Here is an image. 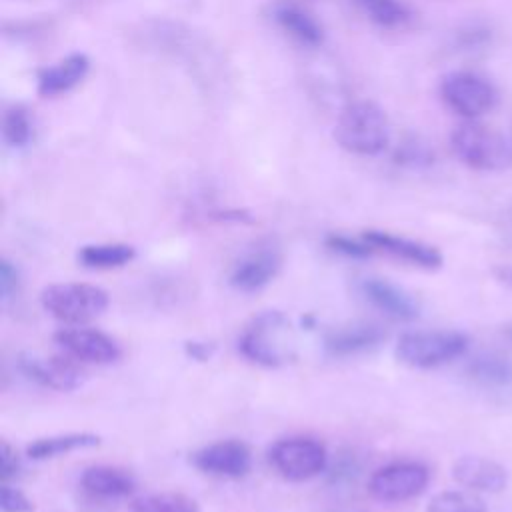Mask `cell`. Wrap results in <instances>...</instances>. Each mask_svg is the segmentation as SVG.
<instances>
[{
    "mask_svg": "<svg viewBox=\"0 0 512 512\" xmlns=\"http://www.w3.org/2000/svg\"><path fill=\"white\" fill-rule=\"evenodd\" d=\"M440 94L452 112L468 120L488 114L498 102L494 84L468 70H454L446 74L440 82Z\"/></svg>",
    "mask_w": 512,
    "mask_h": 512,
    "instance_id": "52a82bcc",
    "label": "cell"
},
{
    "mask_svg": "<svg viewBox=\"0 0 512 512\" xmlns=\"http://www.w3.org/2000/svg\"><path fill=\"white\" fill-rule=\"evenodd\" d=\"M80 486L96 498H124L136 490V478L118 466H90L80 476Z\"/></svg>",
    "mask_w": 512,
    "mask_h": 512,
    "instance_id": "e0dca14e",
    "label": "cell"
},
{
    "mask_svg": "<svg viewBox=\"0 0 512 512\" xmlns=\"http://www.w3.org/2000/svg\"><path fill=\"white\" fill-rule=\"evenodd\" d=\"M386 338V332L372 322H356L350 326L336 328L326 334L324 348L330 356H356L378 348Z\"/></svg>",
    "mask_w": 512,
    "mask_h": 512,
    "instance_id": "2e32d148",
    "label": "cell"
},
{
    "mask_svg": "<svg viewBox=\"0 0 512 512\" xmlns=\"http://www.w3.org/2000/svg\"><path fill=\"white\" fill-rule=\"evenodd\" d=\"M238 352L260 366L276 368L292 358L290 322L278 310H264L238 336Z\"/></svg>",
    "mask_w": 512,
    "mask_h": 512,
    "instance_id": "6da1fadb",
    "label": "cell"
},
{
    "mask_svg": "<svg viewBox=\"0 0 512 512\" xmlns=\"http://www.w3.org/2000/svg\"><path fill=\"white\" fill-rule=\"evenodd\" d=\"M454 480L470 492H488L498 494L508 486V472L496 460L466 454L460 456L452 466Z\"/></svg>",
    "mask_w": 512,
    "mask_h": 512,
    "instance_id": "5bb4252c",
    "label": "cell"
},
{
    "mask_svg": "<svg viewBox=\"0 0 512 512\" xmlns=\"http://www.w3.org/2000/svg\"><path fill=\"white\" fill-rule=\"evenodd\" d=\"M430 482V470L416 460H396L376 468L368 478V492L384 504H398L420 496Z\"/></svg>",
    "mask_w": 512,
    "mask_h": 512,
    "instance_id": "ba28073f",
    "label": "cell"
},
{
    "mask_svg": "<svg viewBox=\"0 0 512 512\" xmlns=\"http://www.w3.org/2000/svg\"><path fill=\"white\" fill-rule=\"evenodd\" d=\"M0 508L2 512H32L34 502L20 488L4 482L0 488Z\"/></svg>",
    "mask_w": 512,
    "mask_h": 512,
    "instance_id": "83f0119b",
    "label": "cell"
},
{
    "mask_svg": "<svg viewBox=\"0 0 512 512\" xmlns=\"http://www.w3.org/2000/svg\"><path fill=\"white\" fill-rule=\"evenodd\" d=\"M466 374L484 388L512 386V360L500 352H480L466 364Z\"/></svg>",
    "mask_w": 512,
    "mask_h": 512,
    "instance_id": "d6986e66",
    "label": "cell"
},
{
    "mask_svg": "<svg viewBox=\"0 0 512 512\" xmlns=\"http://www.w3.org/2000/svg\"><path fill=\"white\" fill-rule=\"evenodd\" d=\"M508 336H510V340H512V328H510V332H508Z\"/></svg>",
    "mask_w": 512,
    "mask_h": 512,
    "instance_id": "836d02e7",
    "label": "cell"
},
{
    "mask_svg": "<svg viewBox=\"0 0 512 512\" xmlns=\"http://www.w3.org/2000/svg\"><path fill=\"white\" fill-rule=\"evenodd\" d=\"M88 58L84 54H70L58 64L46 68L38 76V92L42 96H56L74 88L88 72Z\"/></svg>",
    "mask_w": 512,
    "mask_h": 512,
    "instance_id": "ac0fdd59",
    "label": "cell"
},
{
    "mask_svg": "<svg viewBox=\"0 0 512 512\" xmlns=\"http://www.w3.org/2000/svg\"><path fill=\"white\" fill-rule=\"evenodd\" d=\"M336 142L354 154L376 156L390 140V126L384 112L372 102L346 106L334 126Z\"/></svg>",
    "mask_w": 512,
    "mask_h": 512,
    "instance_id": "3957f363",
    "label": "cell"
},
{
    "mask_svg": "<svg viewBox=\"0 0 512 512\" xmlns=\"http://www.w3.org/2000/svg\"><path fill=\"white\" fill-rule=\"evenodd\" d=\"M18 290V270L12 266V262L2 260L0 262V294L2 300H10L14 292Z\"/></svg>",
    "mask_w": 512,
    "mask_h": 512,
    "instance_id": "4dcf8cb0",
    "label": "cell"
},
{
    "mask_svg": "<svg viewBox=\"0 0 512 512\" xmlns=\"http://www.w3.org/2000/svg\"><path fill=\"white\" fill-rule=\"evenodd\" d=\"M42 308L68 326H80L98 318L108 308V292L86 282H56L42 290Z\"/></svg>",
    "mask_w": 512,
    "mask_h": 512,
    "instance_id": "277c9868",
    "label": "cell"
},
{
    "mask_svg": "<svg viewBox=\"0 0 512 512\" xmlns=\"http://www.w3.org/2000/svg\"><path fill=\"white\" fill-rule=\"evenodd\" d=\"M132 512H200L198 502L182 492H158L138 498Z\"/></svg>",
    "mask_w": 512,
    "mask_h": 512,
    "instance_id": "603a6c76",
    "label": "cell"
},
{
    "mask_svg": "<svg viewBox=\"0 0 512 512\" xmlns=\"http://www.w3.org/2000/svg\"><path fill=\"white\" fill-rule=\"evenodd\" d=\"M376 252H386L392 258H398L406 264H412L422 270H438L442 266V254L438 248L424 244L420 240H412L406 236H398L384 230H366L362 236Z\"/></svg>",
    "mask_w": 512,
    "mask_h": 512,
    "instance_id": "7c38bea8",
    "label": "cell"
},
{
    "mask_svg": "<svg viewBox=\"0 0 512 512\" xmlns=\"http://www.w3.org/2000/svg\"><path fill=\"white\" fill-rule=\"evenodd\" d=\"M282 266V256L274 248H258L240 258L228 276L232 288L240 292H256L264 288Z\"/></svg>",
    "mask_w": 512,
    "mask_h": 512,
    "instance_id": "9a60e30c",
    "label": "cell"
},
{
    "mask_svg": "<svg viewBox=\"0 0 512 512\" xmlns=\"http://www.w3.org/2000/svg\"><path fill=\"white\" fill-rule=\"evenodd\" d=\"M450 146L456 158L472 170L502 172L512 166V142L502 132L474 120L454 128Z\"/></svg>",
    "mask_w": 512,
    "mask_h": 512,
    "instance_id": "7a4b0ae2",
    "label": "cell"
},
{
    "mask_svg": "<svg viewBox=\"0 0 512 512\" xmlns=\"http://www.w3.org/2000/svg\"><path fill=\"white\" fill-rule=\"evenodd\" d=\"M20 460L18 454L10 448L8 442H0V476L2 482H8L10 478H16L20 472Z\"/></svg>",
    "mask_w": 512,
    "mask_h": 512,
    "instance_id": "f546056e",
    "label": "cell"
},
{
    "mask_svg": "<svg viewBox=\"0 0 512 512\" xmlns=\"http://www.w3.org/2000/svg\"><path fill=\"white\" fill-rule=\"evenodd\" d=\"M358 290L376 310L392 320L412 322L420 316V306L416 298L386 278H362Z\"/></svg>",
    "mask_w": 512,
    "mask_h": 512,
    "instance_id": "4fadbf2b",
    "label": "cell"
},
{
    "mask_svg": "<svg viewBox=\"0 0 512 512\" xmlns=\"http://www.w3.org/2000/svg\"><path fill=\"white\" fill-rule=\"evenodd\" d=\"M398 162L408 166H428L432 162V152L418 142H408L398 150Z\"/></svg>",
    "mask_w": 512,
    "mask_h": 512,
    "instance_id": "f1b7e54d",
    "label": "cell"
},
{
    "mask_svg": "<svg viewBox=\"0 0 512 512\" xmlns=\"http://www.w3.org/2000/svg\"><path fill=\"white\" fill-rule=\"evenodd\" d=\"M136 250L130 244L112 242V244H86L78 250V262L92 270H110L120 268L132 262Z\"/></svg>",
    "mask_w": 512,
    "mask_h": 512,
    "instance_id": "44dd1931",
    "label": "cell"
},
{
    "mask_svg": "<svg viewBox=\"0 0 512 512\" xmlns=\"http://www.w3.org/2000/svg\"><path fill=\"white\" fill-rule=\"evenodd\" d=\"M272 468L290 482H304L322 474L328 466L324 444L310 436H288L268 450Z\"/></svg>",
    "mask_w": 512,
    "mask_h": 512,
    "instance_id": "8992f818",
    "label": "cell"
},
{
    "mask_svg": "<svg viewBox=\"0 0 512 512\" xmlns=\"http://www.w3.org/2000/svg\"><path fill=\"white\" fill-rule=\"evenodd\" d=\"M426 512H488L484 502L474 496L470 490H446L436 494Z\"/></svg>",
    "mask_w": 512,
    "mask_h": 512,
    "instance_id": "d4e9b609",
    "label": "cell"
},
{
    "mask_svg": "<svg viewBox=\"0 0 512 512\" xmlns=\"http://www.w3.org/2000/svg\"><path fill=\"white\" fill-rule=\"evenodd\" d=\"M494 276L502 282V284H508L512 286V264H502V266H496L494 268Z\"/></svg>",
    "mask_w": 512,
    "mask_h": 512,
    "instance_id": "d6a6232c",
    "label": "cell"
},
{
    "mask_svg": "<svg viewBox=\"0 0 512 512\" xmlns=\"http://www.w3.org/2000/svg\"><path fill=\"white\" fill-rule=\"evenodd\" d=\"M192 462L206 474L220 478H240L248 474L252 466V452L242 440H218L194 452Z\"/></svg>",
    "mask_w": 512,
    "mask_h": 512,
    "instance_id": "8fae6325",
    "label": "cell"
},
{
    "mask_svg": "<svg viewBox=\"0 0 512 512\" xmlns=\"http://www.w3.org/2000/svg\"><path fill=\"white\" fill-rule=\"evenodd\" d=\"M184 350L188 354V358L192 360H198V362H204L212 356L214 352V346L208 344V342H198V340H192V342H186L184 344Z\"/></svg>",
    "mask_w": 512,
    "mask_h": 512,
    "instance_id": "1f68e13d",
    "label": "cell"
},
{
    "mask_svg": "<svg viewBox=\"0 0 512 512\" xmlns=\"http://www.w3.org/2000/svg\"><path fill=\"white\" fill-rule=\"evenodd\" d=\"M466 350L468 336L458 330H410L396 342V358L420 370L444 366Z\"/></svg>",
    "mask_w": 512,
    "mask_h": 512,
    "instance_id": "5b68a950",
    "label": "cell"
},
{
    "mask_svg": "<svg viewBox=\"0 0 512 512\" xmlns=\"http://www.w3.org/2000/svg\"><path fill=\"white\" fill-rule=\"evenodd\" d=\"M80 364L82 362L74 360L64 352L48 358L34 356V354L18 356V368L26 378H30L32 382L44 388H52L58 392H70L82 384L84 370Z\"/></svg>",
    "mask_w": 512,
    "mask_h": 512,
    "instance_id": "30bf717a",
    "label": "cell"
},
{
    "mask_svg": "<svg viewBox=\"0 0 512 512\" xmlns=\"http://www.w3.org/2000/svg\"><path fill=\"white\" fill-rule=\"evenodd\" d=\"M326 246L346 258H370L376 250L362 238V240H354L350 236L344 234H330L326 236Z\"/></svg>",
    "mask_w": 512,
    "mask_h": 512,
    "instance_id": "4316f807",
    "label": "cell"
},
{
    "mask_svg": "<svg viewBox=\"0 0 512 512\" xmlns=\"http://www.w3.org/2000/svg\"><path fill=\"white\" fill-rule=\"evenodd\" d=\"M276 20L290 36L306 46H318L324 38L322 26L298 6H280L276 10Z\"/></svg>",
    "mask_w": 512,
    "mask_h": 512,
    "instance_id": "7402d4cb",
    "label": "cell"
},
{
    "mask_svg": "<svg viewBox=\"0 0 512 512\" xmlns=\"http://www.w3.org/2000/svg\"><path fill=\"white\" fill-rule=\"evenodd\" d=\"M100 444V436L92 432H68V434H56L38 438L32 444L26 446V456L32 460H50L64 456L68 452L80 450V448H92Z\"/></svg>",
    "mask_w": 512,
    "mask_h": 512,
    "instance_id": "ffe728a7",
    "label": "cell"
},
{
    "mask_svg": "<svg viewBox=\"0 0 512 512\" xmlns=\"http://www.w3.org/2000/svg\"><path fill=\"white\" fill-rule=\"evenodd\" d=\"M356 4L372 22L386 28L400 26L410 16L402 0H356Z\"/></svg>",
    "mask_w": 512,
    "mask_h": 512,
    "instance_id": "cb8c5ba5",
    "label": "cell"
},
{
    "mask_svg": "<svg viewBox=\"0 0 512 512\" xmlns=\"http://www.w3.org/2000/svg\"><path fill=\"white\" fill-rule=\"evenodd\" d=\"M54 342L60 350L82 364H112L120 360V344L102 330L86 326H66L54 332Z\"/></svg>",
    "mask_w": 512,
    "mask_h": 512,
    "instance_id": "9c48e42d",
    "label": "cell"
},
{
    "mask_svg": "<svg viewBox=\"0 0 512 512\" xmlns=\"http://www.w3.org/2000/svg\"><path fill=\"white\" fill-rule=\"evenodd\" d=\"M2 136L14 148L26 146L30 142L32 124H30L26 110H22V108L6 110L4 118H2Z\"/></svg>",
    "mask_w": 512,
    "mask_h": 512,
    "instance_id": "484cf974",
    "label": "cell"
}]
</instances>
